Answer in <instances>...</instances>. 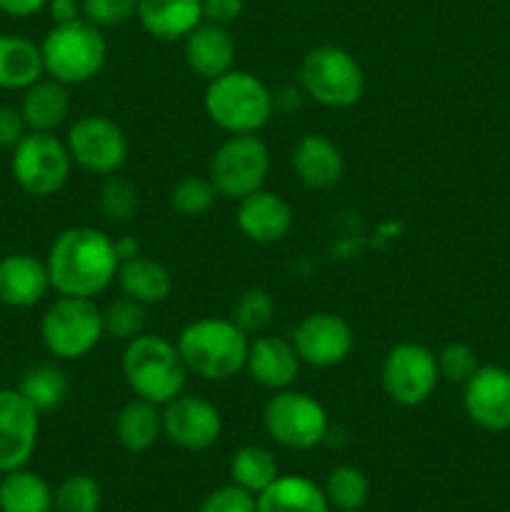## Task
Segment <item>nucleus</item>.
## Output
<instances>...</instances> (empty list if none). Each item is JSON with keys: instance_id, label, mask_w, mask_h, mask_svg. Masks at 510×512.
Masks as SVG:
<instances>
[{"instance_id": "1", "label": "nucleus", "mask_w": 510, "mask_h": 512, "mask_svg": "<svg viewBox=\"0 0 510 512\" xmlns=\"http://www.w3.org/2000/svg\"><path fill=\"white\" fill-rule=\"evenodd\" d=\"M50 288L58 295L95 298L110 288L120 268L115 243L108 233L75 225L53 240L45 258Z\"/></svg>"}, {"instance_id": "2", "label": "nucleus", "mask_w": 510, "mask_h": 512, "mask_svg": "<svg viewBox=\"0 0 510 512\" xmlns=\"http://www.w3.org/2000/svg\"><path fill=\"white\" fill-rule=\"evenodd\" d=\"M190 375L223 383L245 370L250 335L230 318H200L185 325L175 340Z\"/></svg>"}, {"instance_id": "3", "label": "nucleus", "mask_w": 510, "mask_h": 512, "mask_svg": "<svg viewBox=\"0 0 510 512\" xmlns=\"http://www.w3.org/2000/svg\"><path fill=\"white\" fill-rule=\"evenodd\" d=\"M205 113L228 135L258 133L275 115L273 90L255 73L248 70H228L205 88Z\"/></svg>"}, {"instance_id": "4", "label": "nucleus", "mask_w": 510, "mask_h": 512, "mask_svg": "<svg viewBox=\"0 0 510 512\" xmlns=\"http://www.w3.org/2000/svg\"><path fill=\"white\" fill-rule=\"evenodd\" d=\"M123 375L125 383L135 393L163 408L175 395L185 393L188 383V368L180 358L178 345L155 333H140L138 338L128 340L123 350Z\"/></svg>"}, {"instance_id": "5", "label": "nucleus", "mask_w": 510, "mask_h": 512, "mask_svg": "<svg viewBox=\"0 0 510 512\" xmlns=\"http://www.w3.org/2000/svg\"><path fill=\"white\" fill-rule=\"evenodd\" d=\"M48 78L65 85H83L98 78L108 58V43L98 25L78 18L73 23L53 25L40 43Z\"/></svg>"}, {"instance_id": "6", "label": "nucleus", "mask_w": 510, "mask_h": 512, "mask_svg": "<svg viewBox=\"0 0 510 512\" xmlns=\"http://www.w3.org/2000/svg\"><path fill=\"white\" fill-rule=\"evenodd\" d=\"M300 88L323 108H350L363 98L365 73L345 48L318 45L300 63Z\"/></svg>"}, {"instance_id": "7", "label": "nucleus", "mask_w": 510, "mask_h": 512, "mask_svg": "<svg viewBox=\"0 0 510 512\" xmlns=\"http://www.w3.org/2000/svg\"><path fill=\"white\" fill-rule=\"evenodd\" d=\"M40 338L55 358H85L105 338L103 310L93 298L60 295L40 320Z\"/></svg>"}, {"instance_id": "8", "label": "nucleus", "mask_w": 510, "mask_h": 512, "mask_svg": "<svg viewBox=\"0 0 510 512\" xmlns=\"http://www.w3.org/2000/svg\"><path fill=\"white\" fill-rule=\"evenodd\" d=\"M268 173L270 150L255 133L228 135L215 148L208 165V178L218 195L230 200H243L245 195L265 188Z\"/></svg>"}, {"instance_id": "9", "label": "nucleus", "mask_w": 510, "mask_h": 512, "mask_svg": "<svg viewBox=\"0 0 510 512\" xmlns=\"http://www.w3.org/2000/svg\"><path fill=\"white\" fill-rule=\"evenodd\" d=\"M263 425L270 440L288 450H313L328 435V413L313 395L285 388L265 403Z\"/></svg>"}, {"instance_id": "10", "label": "nucleus", "mask_w": 510, "mask_h": 512, "mask_svg": "<svg viewBox=\"0 0 510 512\" xmlns=\"http://www.w3.org/2000/svg\"><path fill=\"white\" fill-rule=\"evenodd\" d=\"M10 170L23 193L33 198H50L68 183L73 158L65 140L55 138L53 133L28 130V135L13 148Z\"/></svg>"}, {"instance_id": "11", "label": "nucleus", "mask_w": 510, "mask_h": 512, "mask_svg": "<svg viewBox=\"0 0 510 512\" xmlns=\"http://www.w3.org/2000/svg\"><path fill=\"white\" fill-rule=\"evenodd\" d=\"M380 383L385 395L403 408H418L428 403L440 383L435 353L428 345L413 340L393 345L383 360Z\"/></svg>"}, {"instance_id": "12", "label": "nucleus", "mask_w": 510, "mask_h": 512, "mask_svg": "<svg viewBox=\"0 0 510 512\" xmlns=\"http://www.w3.org/2000/svg\"><path fill=\"white\" fill-rule=\"evenodd\" d=\"M68 153L78 168L93 175L120 173L130 155L128 135L105 115H83L68 128Z\"/></svg>"}, {"instance_id": "13", "label": "nucleus", "mask_w": 510, "mask_h": 512, "mask_svg": "<svg viewBox=\"0 0 510 512\" xmlns=\"http://www.w3.org/2000/svg\"><path fill=\"white\" fill-rule=\"evenodd\" d=\"M163 435L180 450L203 453L218 443L223 433L220 410L200 395L180 393L163 405Z\"/></svg>"}, {"instance_id": "14", "label": "nucleus", "mask_w": 510, "mask_h": 512, "mask_svg": "<svg viewBox=\"0 0 510 512\" xmlns=\"http://www.w3.org/2000/svg\"><path fill=\"white\" fill-rule=\"evenodd\" d=\"M300 363L310 368H335L353 353L355 333L338 313H313L298 323L290 335Z\"/></svg>"}, {"instance_id": "15", "label": "nucleus", "mask_w": 510, "mask_h": 512, "mask_svg": "<svg viewBox=\"0 0 510 512\" xmlns=\"http://www.w3.org/2000/svg\"><path fill=\"white\" fill-rule=\"evenodd\" d=\"M40 413L20 390L0 388V475L25 468L38 445Z\"/></svg>"}, {"instance_id": "16", "label": "nucleus", "mask_w": 510, "mask_h": 512, "mask_svg": "<svg viewBox=\"0 0 510 512\" xmlns=\"http://www.w3.org/2000/svg\"><path fill=\"white\" fill-rule=\"evenodd\" d=\"M463 410L473 425L488 433L510 428V370L503 365H480L463 385Z\"/></svg>"}, {"instance_id": "17", "label": "nucleus", "mask_w": 510, "mask_h": 512, "mask_svg": "<svg viewBox=\"0 0 510 512\" xmlns=\"http://www.w3.org/2000/svg\"><path fill=\"white\" fill-rule=\"evenodd\" d=\"M240 233L258 245H273L285 240L293 228V208L283 195L273 190H255L238 200V215H235Z\"/></svg>"}, {"instance_id": "18", "label": "nucleus", "mask_w": 510, "mask_h": 512, "mask_svg": "<svg viewBox=\"0 0 510 512\" xmlns=\"http://www.w3.org/2000/svg\"><path fill=\"white\" fill-rule=\"evenodd\" d=\"M245 370L260 388L278 393V390L293 388L300 373V358L290 340L280 335H258L248 345Z\"/></svg>"}, {"instance_id": "19", "label": "nucleus", "mask_w": 510, "mask_h": 512, "mask_svg": "<svg viewBox=\"0 0 510 512\" xmlns=\"http://www.w3.org/2000/svg\"><path fill=\"white\" fill-rule=\"evenodd\" d=\"M50 275L45 260L28 253L0 258V303L8 308H33L48 295Z\"/></svg>"}, {"instance_id": "20", "label": "nucleus", "mask_w": 510, "mask_h": 512, "mask_svg": "<svg viewBox=\"0 0 510 512\" xmlns=\"http://www.w3.org/2000/svg\"><path fill=\"white\" fill-rule=\"evenodd\" d=\"M183 55L188 68L203 80H215L218 75L235 68V40L228 28L215 23H200L185 35Z\"/></svg>"}, {"instance_id": "21", "label": "nucleus", "mask_w": 510, "mask_h": 512, "mask_svg": "<svg viewBox=\"0 0 510 512\" xmlns=\"http://www.w3.org/2000/svg\"><path fill=\"white\" fill-rule=\"evenodd\" d=\"M293 170L310 190H330L345 173V160L338 145L320 133H308L295 143Z\"/></svg>"}, {"instance_id": "22", "label": "nucleus", "mask_w": 510, "mask_h": 512, "mask_svg": "<svg viewBox=\"0 0 510 512\" xmlns=\"http://www.w3.org/2000/svg\"><path fill=\"white\" fill-rule=\"evenodd\" d=\"M135 15L145 33L173 43L203 23V5L200 0H138Z\"/></svg>"}, {"instance_id": "23", "label": "nucleus", "mask_w": 510, "mask_h": 512, "mask_svg": "<svg viewBox=\"0 0 510 512\" xmlns=\"http://www.w3.org/2000/svg\"><path fill=\"white\" fill-rule=\"evenodd\" d=\"M115 280H118L125 298L138 300L145 308L165 303L170 293H173V275H170V270L160 260L148 258L143 253L120 263Z\"/></svg>"}, {"instance_id": "24", "label": "nucleus", "mask_w": 510, "mask_h": 512, "mask_svg": "<svg viewBox=\"0 0 510 512\" xmlns=\"http://www.w3.org/2000/svg\"><path fill=\"white\" fill-rule=\"evenodd\" d=\"M23 93L20 113H23L28 130L53 133L55 128H60L68 120L73 103H70V93L65 83L55 78H40L38 83L25 88Z\"/></svg>"}, {"instance_id": "25", "label": "nucleus", "mask_w": 510, "mask_h": 512, "mask_svg": "<svg viewBox=\"0 0 510 512\" xmlns=\"http://www.w3.org/2000/svg\"><path fill=\"white\" fill-rule=\"evenodd\" d=\"M255 505L258 512H330L323 488L303 475H278Z\"/></svg>"}, {"instance_id": "26", "label": "nucleus", "mask_w": 510, "mask_h": 512, "mask_svg": "<svg viewBox=\"0 0 510 512\" xmlns=\"http://www.w3.org/2000/svg\"><path fill=\"white\" fill-rule=\"evenodd\" d=\"M45 75L40 45L20 35H0V88L25 90Z\"/></svg>"}, {"instance_id": "27", "label": "nucleus", "mask_w": 510, "mask_h": 512, "mask_svg": "<svg viewBox=\"0 0 510 512\" xmlns=\"http://www.w3.org/2000/svg\"><path fill=\"white\" fill-rule=\"evenodd\" d=\"M163 435V415L160 405L135 398L120 408L115 418V438L128 453H145Z\"/></svg>"}, {"instance_id": "28", "label": "nucleus", "mask_w": 510, "mask_h": 512, "mask_svg": "<svg viewBox=\"0 0 510 512\" xmlns=\"http://www.w3.org/2000/svg\"><path fill=\"white\" fill-rule=\"evenodd\" d=\"M0 512H53V490L38 473L10 470L0 480Z\"/></svg>"}, {"instance_id": "29", "label": "nucleus", "mask_w": 510, "mask_h": 512, "mask_svg": "<svg viewBox=\"0 0 510 512\" xmlns=\"http://www.w3.org/2000/svg\"><path fill=\"white\" fill-rule=\"evenodd\" d=\"M278 475V458L273 455V450L263 448V445H243V448L235 450V455L230 458V478H233V483L240 485L243 490H248V493H253L255 498H258Z\"/></svg>"}, {"instance_id": "30", "label": "nucleus", "mask_w": 510, "mask_h": 512, "mask_svg": "<svg viewBox=\"0 0 510 512\" xmlns=\"http://www.w3.org/2000/svg\"><path fill=\"white\" fill-rule=\"evenodd\" d=\"M18 390L38 413H53L68 400L70 383L55 365H35L20 378Z\"/></svg>"}, {"instance_id": "31", "label": "nucleus", "mask_w": 510, "mask_h": 512, "mask_svg": "<svg viewBox=\"0 0 510 512\" xmlns=\"http://www.w3.org/2000/svg\"><path fill=\"white\" fill-rule=\"evenodd\" d=\"M323 493L330 508L338 512H355L363 510V505L368 503L370 483L363 470H358L355 465H340V468L330 470Z\"/></svg>"}, {"instance_id": "32", "label": "nucleus", "mask_w": 510, "mask_h": 512, "mask_svg": "<svg viewBox=\"0 0 510 512\" xmlns=\"http://www.w3.org/2000/svg\"><path fill=\"white\" fill-rule=\"evenodd\" d=\"M275 318V300L268 290L248 288L238 295L230 310V320L245 335H260L270 328Z\"/></svg>"}, {"instance_id": "33", "label": "nucleus", "mask_w": 510, "mask_h": 512, "mask_svg": "<svg viewBox=\"0 0 510 512\" xmlns=\"http://www.w3.org/2000/svg\"><path fill=\"white\" fill-rule=\"evenodd\" d=\"M100 213L110 220V223H133L135 215L140 210V193L128 178L123 175H108V180L100 188Z\"/></svg>"}, {"instance_id": "34", "label": "nucleus", "mask_w": 510, "mask_h": 512, "mask_svg": "<svg viewBox=\"0 0 510 512\" xmlns=\"http://www.w3.org/2000/svg\"><path fill=\"white\" fill-rule=\"evenodd\" d=\"M215 198H218V190L213 180L205 175H185L170 190V208L183 218H200L213 208Z\"/></svg>"}, {"instance_id": "35", "label": "nucleus", "mask_w": 510, "mask_h": 512, "mask_svg": "<svg viewBox=\"0 0 510 512\" xmlns=\"http://www.w3.org/2000/svg\"><path fill=\"white\" fill-rule=\"evenodd\" d=\"M103 503L98 480L78 473L65 478L53 493V512H98Z\"/></svg>"}, {"instance_id": "36", "label": "nucleus", "mask_w": 510, "mask_h": 512, "mask_svg": "<svg viewBox=\"0 0 510 512\" xmlns=\"http://www.w3.org/2000/svg\"><path fill=\"white\" fill-rule=\"evenodd\" d=\"M145 320H148L145 305L138 303V300L125 298V295L120 300H113L103 310L105 335L115 340H125V343L138 338L140 333H145Z\"/></svg>"}, {"instance_id": "37", "label": "nucleus", "mask_w": 510, "mask_h": 512, "mask_svg": "<svg viewBox=\"0 0 510 512\" xmlns=\"http://www.w3.org/2000/svg\"><path fill=\"white\" fill-rule=\"evenodd\" d=\"M435 363H438L440 380H448V383L465 385L475 375V370L480 368L478 355L470 345L465 343H448L435 353Z\"/></svg>"}, {"instance_id": "38", "label": "nucleus", "mask_w": 510, "mask_h": 512, "mask_svg": "<svg viewBox=\"0 0 510 512\" xmlns=\"http://www.w3.org/2000/svg\"><path fill=\"white\" fill-rule=\"evenodd\" d=\"M83 18L98 28H118L138 13V0H80Z\"/></svg>"}, {"instance_id": "39", "label": "nucleus", "mask_w": 510, "mask_h": 512, "mask_svg": "<svg viewBox=\"0 0 510 512\" xmlns=\"http://www.w3.org/2000/svg\"><path fill=\"white\" fill-rule=\"evenodd\" d=\"M198 512H258V505H255L253 493L243 490L240 485L230 483L213 490V493L203 500Z\"/></svg>"}, {"instance_id": "40", "label": "nucleus", "mask_w": 510, "mask_h": 512, "mask_svg": "<svg viewBox=\"0 0 510 512\" xmlns=\"http://www.w3.org/2000/svg\"><path fill=\"white\" fill-rule=\"evenodd\" d=\"M25 135H28V125L20 108L0 105V148H15Z\"/></svg>"}, {"instance_id": "41", "label": "nucleus", "mask_w": 510, "mask_h": 512, "mask_svg": "<svg viewBox=\"0 0 510 512\" xmlns=\"http://www.w3.org/2000/svg\"><path fill=\"white\" fill-rule=\"evenodd\" d=\"M200 5H203L205 23L223 25V28L235 23L245 10V0H200Z\"/></svg>"}, {"instance_id": "42", "label": "nucleus", "mask_w": 510, "mask_h": 512, "mask_svg": "<svg viewBox=\"0 0 510 512\" xmlns=\"http://www.w3.org/2000/svg\"><path fill=\"white\" fill-rule=\"evenodd\" d=\"M48 13L53 25H65L83 18V5L78 0H48Z\"/></svg>"}, {"instance_id": "43", "label": "nucleus", "mask_w": 510, "mask_h": 512, "mask_svg": "<svg viewBox=\"0 0 510 512\" xmlns=\"http://www.w3.org/2000/svg\"><path fill=\"white\" fill-rule=\"evenodd\" d=\"M43 8H48V0H0V13L10 18H30Z\"/></svg>"}, {"instance_id": "44", "label": "nucleus", "mask_w": 510, "mask_h": 512, "mask_svg": "<svg viewBox=\"0 0 510 512\" xmlns=\"http://www.w3.org/2000/svg\"><path fill=\"white\" fill-rule=\"evenodd\" d=\"M113 243H115V255H118L120 263H125V260L140 255L138 238H118V240H113Z\"/></svg>"}, {"instance_id": "45", "label": "nucleus", "mask_w": 510, "mask_h": 512, "mask_svg": "<svg viewBox=\"0 0 510 512\" xmlns=\"http://www.w3.org/2000/svg\"><path fill=\"white\" fill-rule=\"evenodd\" d=\"M355 512H363V510H355Z\"/></svg>"}]
</instances>
